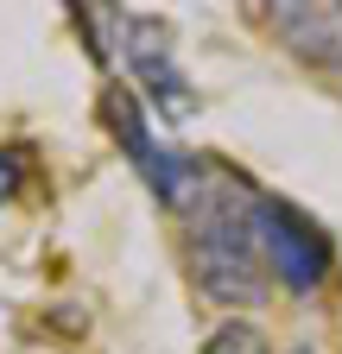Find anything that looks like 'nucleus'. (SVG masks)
Instances as JSON below:
<instances>
[{"mask_svg":"<svg viewBox=\"0 0 342 354\" xmlns=\"http://www.w3.org/2000/svg\"><path fill=\"white\" fill-rule=\"evenodd\" d=\"M253 196L235 171L190 165V184L178 196L190 221V259L197 279L216 304H260L267 291V259H260V228H253Z\"/></svg>","mask_w":342,"mask_h":354,"instance_id":"obj_1","label":"nucleus"},{"mask_svg":"<svg viewBox=\"0 0 342 354\" xmlns=\"http://www.w3.org/2000/svg\"><path fill=\"white\" fill-rule=\"evenodd\" d=\"M253 228H260L267 272H279L291 291H317L323 285V272H330V241L311 228L305 215H291L285 203L260 196V203H253Z\"/></svg>","mask_w":342,"mask_h":354,"instance_id":"obj_2","label":"nucleus"},{"mask_svg":"<svg viewBox=\"0 0 342 354\" xmlns=\"http://www.w3.org/2000/svg\"><path fill=\"white\" fill-rule=\"evenodd\" d=\"M273 32L285 51L305 64H342V7H298V0H273Z\"/></svg>","mask_w":342,"mask_h":354,"instance_id":"obj_4","label":"nucleus"},{"mask_svg":"<svg viewBox=\"0 0 342 354\" xmlns=\"http://www.w3.org/2000/svg\"><path fill=\"white\" fill-rule=\"evenodd\" d=\"M203 354H267V335L253 323H222L216 335L203 342Z\"/></svg>","mask_w":342,"mask_h":354,"instance_id":"obj_5","label":"nucleus"},{"mask_svg":"<svg viewBox=\"0 0 342 354\" xmlns=\"http://www.w3.org/2000/svg\"><path fill=\"white\" fill-rule=\"evenodd\" d=\"M26 171H32V152L26 146H0V203H13L26 190Z\"/></svg>","mask_w":342,"mask_h":354,"instance_id":"obj_6","label":"nucleus"},{"mask_svg":"<svg viewBox=\"0 0 342 354\" xmlns=\"http://www.w3.org/2000/svg\"><path fill=\"white\" fill-rule=\"evenodd\" d=\"M108 32L120 38V57L134 64V76L152 88V102L171 114V120H184L190 114V88H184V76H178V64H171V51H165V26L159 19H108Z\"/></svg>","mask_w":342,"mask_h":354,"instance_id":"obj_3","label":"nucleus"}]
</instances>
